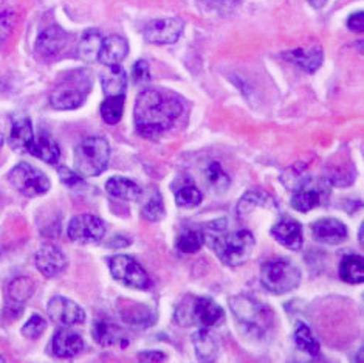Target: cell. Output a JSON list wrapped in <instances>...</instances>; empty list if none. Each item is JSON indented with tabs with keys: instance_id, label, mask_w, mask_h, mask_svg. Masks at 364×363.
<instances>
[{
	"instance_id": "6da1fadb",
	"label": "cell",
	"mask_w": 364,
	"mask_h": 363,
	"mask_svg": "<svg viewBox=\"0 0 364 363\" xmlns=\"http://www.w3.org/2000/svg\"><path fill=\"white\" fill-rule=\"evenodd\" d=\"M183 114V100L177 93L160 89H144L135 101L134 121L136 132L155 140L176 125Z\"/></svg>"
},
{
	"instance_id": "7a4b0ae2",
	"label": "cell",
	"mask_w": 364,
	"mask_h": 363,
	"mask_svg": "<svg viewBox=\"0 0 364 363\" xmlns=\"http://www.w3.org/2000/svg\"><path fill=\"white\" fill-rule=\"evenodd\" d=\"M230 306L239 326L250 337L262 339L273 327V310L261 301L248 295H237L230 300Z\"/></svg>"
},
{
	"instance_id": "3957f363",
	"label": "cell",
	"mask_w": 364,
	"mask_h": 363,
	"mask_svg": "<svg viewBox=\"0 0 364 363\" xmlns=\"http://www.w3.org/2000/svg\"><path fill=\"white\" fill-rule=\"evenodd\" d=\"M93 85L92 72L80 68L63 78L50 93V105L56 110H73L84 105Z\"/></svg>"
},
{
	"instance_id": "277c9868",
	"label": "cell",
	"mask_w": 364,
	"mask_h": 363,
	"mask_svg": "<svg viewBox=\"0 0 364 363\" xmlns=\"http://www.w3.org/2000/svg\"><path fill=\"white\" fill-rule=\"evenodd\" d=\"M174 318L180 326H198L203 330H210L223 322L225 312L211 298L188 295L177 306Z\"/></svg>"
},
{
	"instance_id": "5b68a950",
	"label": "cell",
	"mask_w": 364,
	"mask_h": 363,
	"mask_svg": "<svg viewBox=\"0 0 364 363\" xmlns=\"http://www.w3.org/2000/svg\"><path fill=\"white\" fill-rule=\"evenodd\" d=\"M208 239L213 241V248L220 261L231 267L245 264L256 248V238L245 228L232 233L223 230Z\"/></svg>"
},
{
	"instance_id": "8992f818",
	"label": "cell",
	"mask_w": 364,
	"mask_h": 363,
	"mask_svg": "<svg viewBox=\"0 0 364 363\" xmlns=\"http://www.w3.org/2000/svg\"><path fill=\"white\" fill-rule=\"evenodd\" d=\"M110 144L104 137H87L76 146L75 167L82 177L101 176L109 167Z\"/></svg>"
},
{
	"instance_id": "52a82bcc",
	"label": "cell",
	"mask_w": 364,
	"mask_h": 363,
	"mask_svg": "<svg viewBox=\"0 0 364 363\" xmlns=\"http://www.w3.org/2000/svg\"><path fill=\"white\" fill-rule=\"evenodd\" d=\"M301 270L287 259H273L265 263L261 269L262 286L274 295L294 290L301 284Z\"/></svg>"
},
{
	"instance_id": "ba28073f",
	"label": "cell",
	"mask_w": 364,
	"mask_h": 363,
	"mask_svg": "<svg viewBox=\"0 0 364 363\" xmlns=\"http://www.w3.org/2000/svg\"><path fill=\"white\" fill-rule=\"evenodd\" d=\"M109 269L114 280L124 284L126 288L147 290L152 286V280L140 263L129 255H115L109 259Z\"/></svg>"
},
{
	"instance_id": "9c48e42d",
	"label": "cell",
	"mask_w": 364,
	"mask_h": 363,
	"mask_svg": "<svg viewBox=\"0 0 364 363\" xmlns=\"http://www.w3.org/2000/svg\"><path fill=\"white\" fill-rule=\"evenodd\" d=\"M8 180H10L14 189L27 197L44 196L46 193H48L51 186L50 179L44 172L31 167L30 163H19V165H16L10 171V174H8Z\"/></svg>"
},
{
	"instance_id": "30bf717a",
	"label": "cell",
	"mask_w": 364,
	"mask_h": 363,
	"mask_svg": "<svg viewBox=\"0 0 364 363\" xmlns=\"http://www.w3.org/2000/svg\"><path fill=\"white\" fill-rule=\"evenodd\" d=\"M106 236V223L95 214H80L68 223V238L76 244H95Z\"/></svg>"
},
{
	"instance_id": "8fae6325",
	"label": "cell",
	"mask_w": 364,
	"mask_h": 363,
	"mask_svg": "<svg viewBox=\"0 0 364 363\" xmlns=\"http://www.w3.org/2000/svg\"><path fill=\"white\" fill-rule=\"evenodd\" d=\"M185 23L178 17H164V19L152 21L146 25L143 31L144 39L154 46L176 44L183 33Z\"/></svg>"
},
{
	"instance_id": "7c38bea8",
	"label": "cell",
	"mask_w": 364,
	"mask_h": 363,
	"mask_svg": "<svg viewBox=\"0 0 364 363\" xmlns=\"http://www.w3.org/2000/svg\"><path fill=\"white\" fill-rule=\"evenodd\" d=\"M328 201V189L309 177L304 184L298 186L291 196V206L299 213L311 211L316 206H323Z\"/></svg>"
},
{
	"instance_id": "4fadbf2b",
	"label": "cell",
	"mask_w": 364,
	"mask_h": 363,
	"mask_svg": "<svg viewBox=\"0 0 364 363\" xmlns=\"http://www.w3.org/2000/svg\"><path fill=\"white\" fill-rule=\"evenodd\" d=\"M51 322L60 326H75L85 322V310L77 302L65 297H53L47 305Z\"/></svg>"
},
{
	"instance_id": "5bb4252c",
	"label": "cell",
	"mask_w": 364,
	"mask_h": 363,
	"mask_svg": "<svg viewBox=\"0 0 364 363\" xmlns=\"http://www.w3.org/2000/svg\"><path fill=\"white\" fill-rule=\"evenodd\" d=\"M68 44V33L58 25H51L39 34L36 39V55L42 59H53L63 53L64 48Z\"/></svg>"
},
{
	"instance_id": "9a60e30c",
	"label": "cell",
	"mask_w": 364,
	"mask_h": 363,
	"mask_svg": "<svg viewBox=\"0 0 364 363\" xmlns=\"http://www.w3.org/2000/svg\"><path fill=\"white\" fill-rule=\"evenodd\" d=\"M34 263H36L38 270L47 276V278H55L60 275L67 267V258L63 253V250L58 248L53 244L42 246L36 256H34Z\"/></svg>"
},
{
	"instance_id": "2e32d148",
	"label": "cell",
	"mask_w": 364,
	"mask_h": 363,
	"mask_svg": "<svg viewBox=\"0 0 364 363\" xmlns=\"http://www.w3.org/2000/svg\"><path fill=\"white\" fill-rule=\"evenodd\" d=\"M259 210L277 213V204L273 196L262 191V189H251L239 201L237 216L242 222H247L250 216Z\"/></svg>"
},
{
	"instance_id": "e0dca14e",
	"label": "cell",
	"mask_w": 364,
	"mask_h": 363,
	"mask_svg": "<svg viewBox=\"0 0 364 363\" xmlns=\"http://www.w3.org/2000/svg\"><path fill=\"white\" fill-rule=\"evenodd\" d=\"M270 233L281 246L289 250H299L302 247V242H304L302 226L296 219H291L289 216H282L272 227Z\"/></svg>"
},
{
	"instance_id": "ac0fdd59",
	"label": "cell",
	"mask_w": 364,
	"mask_h": 363,
	"mask_svg": "<svg viewBox=\"0 0 364 363\" xmlns=\"http://www.w3.org/2000/svg\"><path fill=\"white\" fill-rule=\"evenodd\" d=\"M84 349V340L80 334H76L65 327H60L55 332L50 343V354L58 359L75 357Z\"/></svg>"
},
{
	"instance_id": "d6986e66",
	"label": "cell",
	"mask_w": 364,
	"mask_h": 363,
	"mask_svg": "<svg viewBox=\"0 0 364 363\" xmlns=\"http://www.w3.org/2000/svg\"><path fill=\"white\" fill-rule=\"evenodd\" d=\"M311 235L318 242L336 246L348 238V227L338 219H319L311 226Z\"/></svg>"
},
{
	"instance_id": "ffe728a7",
	"label": "cell",
	"mask_w": 364,
	"mask_h": 363,
	"mask_svg": "<svg viewBox=\"0 0 364 363\" xmlns=\"http://www.w3.org/2000/svg\"><path fill=\"white\" fill-rule=\"evenodd\" d=\"M129 55V44L123 36H109L102 39V46L100 50L98 60L102 65H118L123 63Z\"/></svg>"
},
{
	"instance_id": "44dd1931",
	"label": "cell",
	"mask_w": 364,
	"mask_h": 363,
	"mask_svg": "<svg viewBox=\"0 0 364 363\" xmlns=\"http://www.w3.org/2000/svg\"><path fill=\"white\" fill-rule=\"evenodd\" d=\"M92 337L101 347H114V344H127L124 331L109 320H98L92 326Z\"/></svg>"
},
{
	"instance_id": "7402d4cb",
	"label": "cell",
	"mask_w": 364,
	"mask_h": 363,
	"mask_svg": "<svg viewBox=\"0 0 364 363\" xmlns=\"http://www.w3.org/2000/svg\"><path fill=\"white\" fill-rule=\"evenodd\" d=\"M28 152L48 165H58L60 157V149L56 140L48 132H39L33 138Z\"/></svg>"
},
{
	"instance_id": "603a6c76",
	"label": "cell",
	"mask_w": 364,
	"mask_h": 363,
	"mask_svg": "<svg viewBox=\"0 0 364 363\" xmlns=\"http://www.w3.org/2000/svg\"><path fill=\"white\" fill-rule=\"evenodd\" d=\"M34 138L31 121L27 117H19L13 120L10 129V146L13 151L17 152H28L31 142Z\"/></svg>"
},
{
	"instance_id": "cb8c5ba5",
	"label": "cell",
	"mask_w": 364,
	"mask_h": 363,
	"mask_svg": "<svg viewBox=\"0 0 364 363\" xmlns=\"http://www.w3.org/2000/svg\"><path fill=\"white\" fill-rule=\"evenodd\" d=\"M107 68L101 73V85L106 97H118L124 95L127 89V75L124 68L118 65H106Z\"/></svg>"
},
{
	"instance_id": "d4e9b609",
	"label": "cell",
	"mask_w": 364,
	"mask_h": 363,
	"mask_svg": "<svg viewBox=\"0 0 364 363\" xmlns=\"http://www.w3.org/2000/svg\"><path fill=\"white\" fill-rule=\"evenodd\" d=\"M106 189L112 197L119 199V201H126V202L138 201L143 193L141 188L138 186V184H135L134 180L127 177H119V176L110 177L106 182Z\"/></svg>"
},
{
	"instance_id": "484cf974",
	"label": "cell",
	"mask_w": 364,
	"mask_h": 363,
	"mask_svg": "<svg viewBox=\"0 0 364 363\" xmlns=\"http://www.w3.org/2000/svg\"><path fill=\"white\" fill-rule=\"evenodd\" d=\"M285 56H289L294 64L299 65L302 70L307 73H315L318 68L323 64V50L319 47H311V48H296L290 51Z\"/></svg>"
},
{
	"instance_id": "4316f807",
	"label": "cell",
	"mask_w": 364,
	"mask_h": 363,
	"mask_svg": "<svg viewBox=\"0 0 364 363\" xmlns=\"http://www.w3.org/2000/svg\"><path fill=\"white\" fill-rule=\"evenodd\" d=\"M102 36L98 30H87L77 44V56L84 63H97L100 56V50L102 46Z\"/></svg>"
},
{
	"instance_id": "83f0119b",
	"label": "cell",
	"mask_w": 364,
	"mask_h": 363,
	"mask_svg": "<svg viewBox=\"0 0 364 363\" xmlns=\"http://www.w3.org/2000/svg\"><path fill=\"white\" fill-rule=\"evenodd\" d=\"M121 317L127 325L140 327V330H147L155 323V314L152 310L143 305H135V302L121 310Z\"/></svg>"
},
{
	"instance_id": "f1b7e54d",
	"label": "cell",
	"mask_w": 364,
	"mask_h": 363,
	"mask_svg": "<svg viewBox=\"0 0 364 363\" xmlns=\"http://www.w3.org/2000/svg\"><path fill=\"white\" fill-rule=\"evenodd\" d=\"M193 343L194 349L198 360L202 362H214L218 357V343L208 332V330L200 327L194 335H193Z\"/></svg>"
},
{
	"instance_id": "f546056e",
	"label": "cell",
	"mask_w": 364,
	"mask_h": 363,
	"mask_svg": "<svg viewBox=\"0 0 364 363\" xmlns=\"http://www.w3.org/2000/svg\"><path fill=\"white\" fill-rule=\"evenodd\" d=\"M340 278L349 284H360L364 281L363 258L358 255H348L340 264Z\"/></svg>"
},
{
	"instance_id": "4dcf8cb0",
	"label": "cell",
	"mask_w": 364,
	"mask_h": 363,
	"mask_svg": "<svg viewBox=\"0 0 364 363\" xmlns=\"http://www.w3.org/2000/svg\"><path fill=\"white\" fill-rule=\"evenodd\" d=\"M293 339H294V343H296V347L301 351H304L306 354H309V356H311V357L319 356L321 344L315 337V334L311 332V330L306 323H298L296 325V330H294Z\"/></svg>"
},
{
	"instance_id": "1f68e13d",
	"label": "cell",
	"mask_w": 364,
	"mask_h": 363,
	"mask_svg": "<svg viewBox=\"0 0 364 363\" xmlns=\"http://www.w3.org/2000/svg\"><path fill=\"white\" fill-rule=\"evenodd\" d=\"M176 188V204L180 209H196L203 201V193L198 189L193 182L186 180L185 184Z\"/></svg>"
},
{
	"instance_id": "d6a6232c",
	"label": "cell",
	"mask_w": 364,
	"mask_h": 363,
	"mask_svg": "<svg viewBox=\"0 0 364 363\" xmlns=\"http://www.w3.org/2000/svg\"><path fill=\"white\" fill-rule=\"evenodd\" d=\"M206 241V235L202 230L188 228L177 238V250L181 253L193 255L200 250Z\"/></svg>"
},
{
	"instance_id": "836d02e7",
	"label": "cell",
	"mask_w": 364,
	"mask_h": 363,
	"mask_svg": "<svg viewBox=\"0 0 364 363\" xmlns=\"http://www.w3.org/2000/svg\"><path fill=\"white\" fill-rule=\"evenodd\" d=\"M164 204L159 189L149 193L146 201L141 204V216L149 222H159L164 218Z\"/></svg>"
},
{
	"instance_id": "e575fe53",
	"label": "cell",
	"mask_w": 364,
	"mask_h": 363,
	"mask_svg": "<svg viewBox=\"0 0 364 363\" xmlns=\"http://www.w3.org/2000/svg\"><path fill=\"white\" fill-rule=\"evenodd\" d=\"M101 117L107 125H117L119 123L121 117L124 112V95H118V97H106L101 105Z\"/></svg>"
},
{
	"instance_id": "d590c367",
	"label": "cell",
	"mask_w": 364,
	"mask_h": 363,
	"mask_svg": "<svg viewBox=\"0 0 364 363\" xmlns=\"http://www.w3.org/2000/svg\"><path fill=\"white\" fill-rule=\"evenodd\" d=\"M34 292V284L30 278H16L10 288H8V295H10V301L11 305H17V306H23V302L27 301Z\"/></svg>"
},
{
	"instance_id": "8d00e7d4",
	"label": "cell",
	"mask_w": 364,
	"mask_h": 363,
	"mask_svg": "<svg viewBox=\"0 0 364 363\" xmlns=\"http://www.w3.org/2000/svg\"><path fill=\"white\" fill-rule=\"evenodd\" d=\"M205 177L210 186L218 189V191H223V189H227L230 185V177L219 162L208 163L205 169Z\"/></svg>"
},
{
	"instance_id": "74e56055",
	"label": "cell",
	"mask_w": 364,
	"mask_h": 363,
	"mask_svg": "<svg viewBox=\"0 0 364 363\" xmlns=\"http://www.w3.org/2000/svg\"><path fill=\"white\" fill-rule=\"evenodd\" d=\"M46 327H47V320L39 314H34L28 318V322L22 326L21 332L25 339L36 340L42 334H44Z\"/></svg>"
},
{
	"instance_id": "f35d334b",
	"label": "cell",
	"mask_w": 364,
	"mask_h": 363,
	"mask_svg": "<svg viewBox=\"0 0 364 363\" xmlns=\"http://www.w3.org/2000/svg\"><path fill=\"white\" fill-rule=\"evenodd\" d=\"M307 179H309V176L306 174L304 165H293L290 169L284 172L281 182H284L285 188H289V189H291V191H294V189L304 184Z\"/></svg>"
},
{
	"instance_id": "ab89813d",
	"label": "cell",
	"mask_w": 364,
	"mask_h": 363,
	"mask_svg": "<svg viewBox=\"0 0 364 363\" xmlns=\"http://www.w3.org/2000/svg\"><path fill=\"white\" fill-rule=\"evenodd\" d=\"M58 174H59V179L63 184L67 186V188H77V186H82L84 185V180H82V176L80 174V172H76L70 168H67L64 165L58 167Z\"/></svg>"
},
{
	"instance_id": "60d3db41",
	"label": "cell",
	"mask_w": 364,
	"mask_h": 363,
	"mask_svg": "<svg viewBox=\"0 0 364 363\" xmlns=\"http://www.w3.org/2000/svg\"><path fill=\"white\" fill-rule=\"evenodd\" d=\"M132 78L135 84H146L151 81V68L144 59H138L134 64Z\"/></svg>"
},
{
	"instance_id": "b9f144b4",
	"label": "cell",
	"mask_w": 364,
	"mask_h": 363,
	"mask_svg": "<svg viewBox=\"0 0 364 363\" xmlns=\"http://www.w3.org/2000/svg\"><path fill=\"white\" fill-rule=\"evenodd\" d=\"M348 28L353 33H363L364 30V14L363 11H357L349 16Z\"/></svg>"
},
{
	"instance_id": "7bdbcfd3",
	"label": "cell",
	"mask_w": 364,
	"mask_h": 363,
	"mask_svg": "<svg viewBox=\"0 0 364 363\" xmlns=\"http://www.w3.org/2000/svg\"><path fill=\"white\" fill-rule=\"evenodd\" d=\"M13 28V14L5 13L0 16V39H5Z\"/></svg>"
},
{
	"instance_id": "ee69618b",
	"label": "cell",
	"mask_w": 364,
	"mask_h": 363,
	"mask_svg": "<svg viewBox=\"0 0 364 363\" xmlns=\"http://www.w3.org/2000/svg\"><path fill=\"white\" fill-rule=\"evenodd\" d=\"M138 359L141 362H163L166 360V354L163 351H141L138 352Z\"/></svg>"
},
{
	"instance_id": "f6af8a7d",
	"label": "cell",
	"mask_w": 364,
	"mask_h": 363,
	"mask_svg": "<svg viewBox=\"0 0 364 363\" xmlns=\"http://www.w3.org/2000/svg\"><path fill=\"white\" fill-rule=\"evenodd\" d=\"M129 244H131V238L118 235V236H115L114 239H112L107 246L109 247H114V248H123V247H127Z\"/></svg>"
},
{
	"instance_id": "bcb514c9",
	"label": "cell",
	"mask_w": 364,
	"mask_h": 363,
	"mask_svg": "<svg viewBox=\"0 0 364 363\" xmlns=\"http://www.w3.org/2000/svg\"><path fill=\"white\" fill-rule=\"evenodd\" d=\"M309 4L319 10V8H323L327 4V0H309Z\"/></svg>"
},
{
	"instance_id": "7dc6e473",
	"label": "cell",
	"mask_w": 364,
	"mask_h": 363,
	"mask_svg": "<svg viewBox=\"0 0 364 363\" xmlns=\"http://www.w3.org/2000/svg\"><path fill=\"white\" fill-rule=\"evenodd\" d=\"M358 238H360V246H363V226L360 227V236Z\"/></svg>"
},
{
	"instance_id": "c3c4849f",
	"label": "cell",
	"mask_w": 364,
	"mask_h": 363,
	"mask_svg": "<svg viewBox=\"0 0 364 363\" xmlns=\"http://www.w3.org/2000/svg\"><path fill=\"white\" fill-rule=\"evenodd\" d=\"M2 146H4V135L0 134V148H2Z\"/></svg>"
},
{
	"instance_id": "681fc988",
	"label": "cell",
	"mask_w": 364,
	"mask_h": 363,
	"mask_svg": "<svg viewBox=\"0 0 364 363\" xmlns=\"http://www.w3.org/2000/svg\"><path fill=\"white\" fill-rule=\"evenodd\" d=\"M0 362H5V359H4V357H0Z\"/></svg>"
}]
</instances>
